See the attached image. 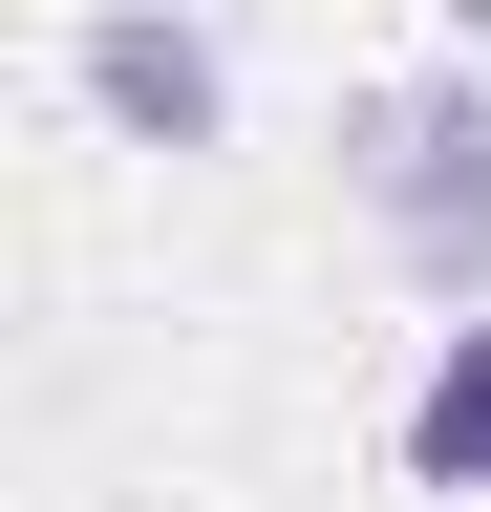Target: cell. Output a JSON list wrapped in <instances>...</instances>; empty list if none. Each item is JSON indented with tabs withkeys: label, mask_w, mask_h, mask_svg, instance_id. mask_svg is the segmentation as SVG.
<instances>
[{
	"label": "cell",
	"mask_w": 491,
	"mask_h": 512,
	"mask_svg": "<svg viewBox=\"0 0 491 512\" xmlns=\"http://www.w3.org/2000/svg\"><path fill=\"white\" fill-rule=\"evenodd\" d=\"M342 192H363V235H385L427 299H491V86H470V64L363 86L342 107Z\"/></svg>",
	"instance_id": "6da1fadb"
},
{
	"label": "cell",
	"mask_w": 491,
	"mask_h": 512,
	"mask_svg": "<svg viewBox=\"0 0 491 512\" xmlns=\"http://www.w3.org/2000/svg\"><path fill=\"white\" fill-rule=\"evenodd\" d=\"M86 107L107 128H129V150H214V22H171V0H107V22H86Z\"/></svg>",
	"instance_id": "7a4b0ae2"
},
{
	"label": "cell",
	"mask_w": 491,
	"mask_h": 512,
	"mask_svg": "<svg viewBox=\"0 0 491 512\" xmlns=\"http://www.w3.org/2000/svg\"><path fill=\"white\" fill-rule=\"evenodd\" d=\"M406 470H427V491H491V320L427 342V384H406Z\"/></svg>",
	"instance_id": "3957f363"
}]
</instances>
